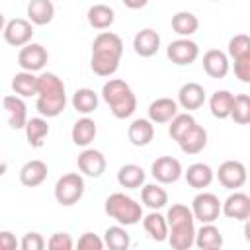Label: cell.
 <instances>
[{"instance_id":"cell-1","label":"cell","mask_w":250,"mask_h":250,"mask_svg":"<svg viewBox=\"0 0 250 250\" xmlns=\"http://www.w3.org/2000/svg\"><path fill=\"white\" fill-rule=\"evenodd\" d=\"M123 55V41L113 31H102L96 35L92 43L90 68L96 76L107 78L113 76L119 68V61Z\"/></svg>"},{"instance_id":"cell-2","label":"cell","mask_w":250,"mask_h":250,"mask_svg":"<svg viewBox=\"0 0 250 250\" xmlns=\"http://www.w3.org/2000/svg\"><path fill=\"white\" fill-rule=\"evenodd\" d=\"M37 102L35 107L41 117H59L66 107L64 82L55 72H41L37 76Z\"/></svg>"},{"instance_id":"cell-3","label":"cell","mask_w":250,"mask_h":250,"mask_svg":"<svg viewBox=\"0 0 250 250\" xmlns=\"http://www.w3.org/2000/svg\"><path fill=\"white\" fill-rule=\"evenodd\" d=\"M193 215L191 209L184 203H172L166 213V223H168V244L174 250H188L193 246L195 238V225H193Z\"/></svg>"},{"instance_id":"cell-4","label":"cell","mask_w":250,"mask_h":250,"mask_svg":"<svg viewBox=\"0 0 250 250\" xmlns=\"http://www.w3.org/2000/svg\"><path fill=\"white\" fill-rule=\"evenodd\" d=\"M102 98L117 119H127L137 109V96L133 94L131 86L121 78H109L102 86Z\"/></svg>"},{"instance_id":"cell-5","label":"cell","mask_w":250,"mask_h":250,"mask_svg":"<svg viewBox=\"0 0 250 250\" xmlns=\"http://www.w3.org/2000/svg\"><path fill=\"white\" fill-rule=\"evenodd\" d=\"M104 211L111 219H115L117 225H123V227L137 225L143 219V205L121 191H115L105 199Z\"/></svg>"},{"instance_id":"cell-6","label":"cell","mask_w":250,"mask_h":250,"mask_svg":"<svg viewBox=\"0 0 250 250\" xmlns=\"http://www.w3.org/2000/svg\"><path fill=\"white\" fill-rule=\"evenodd\" d=\"M84 189H86L84 178L78 172H68V174H62L57 180V184H55V199H57V203H61L64 207H70V205H74V203H78L82 199Z\"/></svg>"},{"instance_id":"cell-7","label":"cell","mask_w":250,"mask_h":250,"mask_svg":"<svg viewBox=\"0 0 250 250\" xmlns=\"http://www.w3.org/2000/svg\"><path fill=\"white\" fill-rule=\"evenodd\" d=\"M191 215L199 223H215L221 215V201L211 191H199L191 201Z\"/></svg>"},{"instance_id":"cell-8","label":"cell","mask_w":250,"mask_h":250,"mask_svg":"<svg viewBox=\"0 0 250 250\" xmlns=\"http://www.w3.org/2000/svg\"><path fill=\"white\" fill-rule=\"evenodd\" d=\"M166 57L178 64V66H186L197 61L199 57V47L195 41H191L189 37H178L174 41H170V45L166 47Z\"/></svg>"},{"instance_id":"cell-9","label":"cell","mask_w":250,"mask_h":250,"mask_svg":"<svg viewBox=\"0 0 250 250\" xmlns=\"http://www.w3.org/2000/svg\"><path fill=\"white\" fill-rule=\"evenodd\" d=\"M150 174L158 184L168 186V184H176L182 178L184 168L180 160L174 156H158L150 166Z\"/></svg>"},{"instance_id":"cell-10","label":"cell","mask_w":250,"mask_h":250,"mask_svg":"<svg viewBox=\"0 0 250 250\" xmlns=\"http://www.w3.org/2000/svg\"><path fill=\"white\" fill-rule=\"evenodd\" d=\"M246 166L240 160H225L217 170V180L227 189H240L246 184Z\"/></svg>"},{"instance_id":"cell-11","label":"cell","mask_w":250,"mask_h":250,"mask_svg":"<svg viewBox=\"0 0 250 250\" xmlns=\"http://www.w3.org/2000/svg\"><path fill=\"white\" fill-rule=\"evenodd\" d=\"M47 61H49V53L39 43H27L18 53V64L21 66V70H27V72L43 70Z\"/></svg>"},{"instance_id":"cell-12","label":"cell","mask_w":250,"mask_h":250,"mask_svg":"<svg viewBox=\"0 0 250 250\" xmlns=\"http://www.w3.org/2000/svg\"><path fill=\"white\" fill-rule=\"evenodd\" d=\"M4 41L12 47H23L27 43H31L33 37V23L29 20L23 18H14L10 21H6L4 25Z\"/></svg>"},{"instance_id":"cell-13","label":"cell","mask_w":250,"mask_h":250,"mask_svg":"<svg viewBox=\"0 0 250 250\" xmlns=\"http://www.w3.org/2000/svg\"><path fill=\"white\" fill-rule=\"evenodd\" d=\"M221 213L234 221H248L250 219V197L244 191L234 189L221 203Z\"/></svg>"},{"instance_id":"cell-14","label":"cell","mask_w":250,"mask_h":250,"mask_svg":"<svg viewBox=\"0 0 250 250\" xmlns=\"http://www.w3.org/2000/svg\"><path fill=\"white\" fill-rule=\"evenodd\" d=\"M76 162H78V170L88 178H100L105 172V166H107V160H105L104 152L98 150V148H84L78 154Z\"/></svg>"},{"instance_id":"cell-15","label":"cell","mask_w":250,"mask_h":250,"mask_svg":"<svg viewBox=\"0 0 250 250\" xmlns=\"http://www.w3.org/2000/svg\"><path fill=\"white\" fill-rule=\"evenodd\" d=\"M201 64H203L205 74L211 76V78H217V80L225 78L229 74V70H230V61H229L227 53H223L221 49H209V51H205Z\"/></svg>"},{"instance_id":"cell-16","label":"cell","mask_w":250,"mask_h":250,"mask_svg":"<svg viewBox=\"0 0 250 250\" xmlns=\"http://www.w3.org/2000/svg\"><path fill=\"white\" fill-rule=\"evenodd\" d=\"M133 49L143 59H148V57L156 55L158 49H160V35H158V31H154L150 27H145V29L137 31V35L133 37Z\"/></svg>"},{"instance_id":"cell-17","label":"cell","mask_w":250,"mask_h":250,"mask_svg":"<svg viewBox=\"0 0 250 250\" xmlns=\"http://www.w3.org/2000/svg\"><path fill=\"white\" fill-rule=\"evenodd\" d=\"M2 105L8 115V123L12 129H23L27 123V105L20 96H4Z\"/></svg>"},{"instance_id":"cell-18","label":"cell","mask_w":250,"mask_h":250,"mask_svg":"<svg viewBox=\"0 0 250 250\" xmlns=\"http://www.w3.org/2000/svg\"><path fill=\"white\" fill-rule=\"evenodd\" d=\"M205 104V88L197 82H186L178 90V105H182L188 111L199 109Z\"/></svg>"},{"instance_id":"cell-19","label":"cell","mask_w":250,"mask_h":250,"mask_svg":"<svg viewBox=\"0 0 250 250\" xmlns=\"http://www.w3.org/2000/svg\"><path fill=\"white\" fill-rule=\"evenodd\" d=\"M47 174H49L47 164L39 158H33V160H27L20 168V182L25 188H37L47 180Z\"/></svg>"},{"instance_id":"cell-20","label":"cell","mask_w":250,"mask_h":250,"mask_svg":"<svg viewBox=\"0 0 250 250\" xmlns=\"http://www.w3.org/2000/svg\"><path fill=\"white\" fill-rule=\"evenodd\" d=\"M178 145H180L182 152H186V154H199L207 146V131H205V127L195 123L188 133H184L178 139Z\"/></svg>"},{"instance_id":"cell-21","label":"cell","mask_w":250,"mask_h":250,"mask_svg":"<svg viewBox=\"0 0 250 250\" xmlns=\"http://www.w3.org/2000/svg\"><path fill=\"white\" fill-rule=\"evenodd\" d=\"M182 176L186 178V182H188L191 188H195V189H205V188L211 186V182H213V178H215V172H213V168H211L209 164H205V162H193V164L188 166V170H186Z\"/></svg>"},{"instance_id":"cell-22","label":"cell","mask_w":250,"mask_h":250,"mask_svg":"<svg viewBox=\"0 0 250 250\" xmlns=\"http://www.w3.org/2000/svg\"><path fill=\"white\" fill-rule=\"evenodd\" d=\"M176 113H178V102L172 98H158L148 105V119L154 125L168 123Z\"/></svg>"},{"instance_id":"cell-23","label":"cell","mask_w":250,"mask_h":250,"mask_svg":"<svg viewBox=\"0 0 250 250\" xmlns=\"http://www.w3.org/2000/svg\"><path fill=\"white\" fill-rule=\"evenodd\" d=\"M193 244L201 250H219L223 246V234L213 223H201V227L195 230Z\"/></svg>"},{"instance_id":"cell-24","label":"cell","mask_w":250,"mask_h":250,"mask_svg":"<svg viewBox=\"0 0 250 250\" xmlns=\"http://www.w3.org/2000/svg\"><path fill=\"white\" fill-rule=\"evenodd\" d=\"M127 137L133 146H146L154 139V123L150 119H135L127 129Z\"/></svg>"},{"instance_id":"cell-25","label":"cell","mask_w":250,"mask_h":250,"mask_svg":"<svg viewBox=\"0 0 250 250\" xmlns=\"http://www.w3.org/2000/svg\"><path fill=\"white\" fill-rule=\"evenodd\" d=\"M55 18V4L51 0H29L27 20L33 25H47Z\"/></svg>"},{"instance_id":"cell-26","label":"cell","mask_w":250,"mask_h":250,"mask_svg":"<svg viewBox=\"0 0 250 250\" xmlns=\"http://www.w3.org/2000/svg\"><path fill=\"white\" fill-rule=\"evenodd\" d=\"M96 135H98V127H96V121L90 117H80L70 131L72 143L76 146H88L96 139Z\"/></svg>"},{"instance_id":"cell-27","label":"cell","mask_w":250,"mask_h":250,"mask_svg":"<svg viewBox=\"0 0 250 250\" xmlns=\"http://www.w3.org/2000/svg\"><path fill=\"white\" fill-rule=\"evenodd\" d=\"M141 201L150 211H158L168 205V191L160 184H146L141 189Z\"/></svg>"},{"instance_id":"cell-28","label":"cell","mask_w":250,"mask_h":250,"mask_svg":"<svg viewBox=\"0 0 250 250\" xmlns=\"http://www.w3.org/2000/svg\"><path fill=\"white\" fill-rule=\"evenodd\" d=\"M86 18H88V23L94 29H107L115 21V12L107 4H94V6L88 8Z\"/></svg>"},{"instance_id":"cell-29","label":"cell","mask_w":250,"mask_h":250,"mask_svg":"<svg viewBox=\"0 0 250 250\" xmlns=\"http://www.w3.org/2000/svg\"><path fill=\"white\" fill-rule=\"evenodd\" d=\"M23 129H25V139H27L29 146L41 148L43 143H45V139H47V135H49V123H47V119L45 117H31V119H27V123H25Z\"/></svg>"},{"instance_id":"cell-30","label":"cell","mask_w":250,"mask_h":250,"mask_svg":"<svg viewBox=\"0 0 250 250\" xmlns=\"http://www.w3.org/2000/svg\"><path fill=\"white\" fill-rule=\"evenodd\" d=\"M143 227L146 230V234L156 240V242H164L168 238V223L166 217L160 215L158 211H150L146 217L143 215Z\"/></svg>"},{"instance_id":"cell-31","label":"cell","mask_w":250,"mask_h":250,"mask_svg":"<svg viewBox=\"0 0 250 250\" xmlns=\"http://www.w3.org/2000/svg\"><path fill=\"white\" fill-rule=\"evenodd\" d=\"M145 170L139 164H123L117 172V184L127 189H137L145 184Z\"/></svg>"},{"instance_id":"cell-32","label":"cell","mask_w":250,"mask_h":250,"mask_svg":"<svg viewBox=\"0 0 250 250\" xmlns=\"http://www.w3.org/2000/svg\"><path fill=\"white\" fill-rule=\"evenodd\" d=\"M12 90L20 98H31V96H35L37 94V76H35V72L21 70V72L14 74V78H12Z\"/></svg>"},{"instance_id":"cell-33","label":"cell","mask_w":250,"mask_h":250,"mask_svg":"<svg viewBox=\"0 0 250 250\" xmlns=\"http://www.w3.org/2000/svg\"><path fill=\"white\" fill-rule=\"evenodd\" d=\"M172 29L180 37H189L199 29V20L191 12H176L172 16Z\"/></svg>"},{"instance_id":"cell-34","label":"cell","mask_w":250,"mask_h":250,"mask_svg":"<svg viewBox=\"0 0 250 250\" xmlns=\"http://www.w3.org/2000/svg\"><path fill=\"white\" fill-rule=\"evenodd\" d=\"M98 94L92 90V88H78L74 94H72V107L82 113V115H88L92 111L98 109Z\"/></svg>"},{"instance_id":"cell-35","label":"cell","mask_w":250,"mask_h":250,"mask_svg":"<svg viewBox=\"0 0 250 250\" xmlns=\"http://www.w3.org/2000/svg\"><path fill=\"white\" fill-rule=\"evenodd\" d=\"M232 98H234V94H230L229 90H217V92H213V96L209 98L211 115L217 117V119H227L229 113H230Z\"/></svg>"},{"instance_id":"cell-36","label":"cell","mask_w":250,"mask_h":250,"mask_svg":"<svg viewBox=\"0 0 250 250\" xmlns=\"http://www.w3.org/2000/svg\"><path fill=\"white\" fill-rule=\"evenodd\" d=\"M104 246L111 250H127L131 246V236L123 225H113L104 232Z\"/></svg>"},{"instance_id":"cell-37","label":"cell","mask_w":250,"mask_h":250,"mask_svg":"<svg viewBox=\"0 0 250 250\" xmlns=\"http://www.w3.org/2000/svg\"><path fill=\"white\" fill-rule=\"evenodd\" d=\"M229 117L238 125L250 123V96L248 94H236L232 98V105H230Z\"/></svg>"},{"instance_id":"cell-38","label":"cell","mask_w":250,"mask_h":250,"mask_svg":"<svg viewBox=\"0 0 250 250\" xmlns=\"http://www.w3.org/2000/svg\"><path fill=\"white\" fill-rule=\"evenodd\" d=\"M168 123H170V125H168V135H170L174 141H178V139H180L184 133H188L197 121L193 119L191 113H176Z\"/></svg>"},{"instance_id":"cell-39","label":"cell","mask_w":250,"mask_h":250,"mask_svg":"<svg viewBox=\"0 0 250 250\" xmlns=\"http://www.w3.org/2000/svg\"><path fill=\"white\" fill-rule=\"evenodd\" d=\"M227 57L236 61L242 57H250V37L244 33H236L234 37L229 39V47H227Z\"/></svg>"},{"instance_id":"cell-40","label":"cell","mask_w":250,"mask_h":250,"mask_svg":"<svg viewBox=\"0 0 250 250\" xmlns=\"http://www.w3.org/2000/svg\"><path fill=\"white\" fill-rule=\"evenodd\" d=\"M72 246H74V240L68 232H55L47 240V248L51 250H70Z\"/></svg>"},{"instance_id":"cell-41","label":"cell","mask_w":250,"mask_h":250,"mask_svg":"<svg viewBox=\"0 0 250 250\" xmlns=\"http://www.w3.org/2000/svg\"><path fill=\"white\" fill-rule=\"evenodd\" d=\"M47 246L43 234L39 232H25L23 238L20 240V248L21 250H43Z\"/></svg>"},{"instance_id":"cell-42","label":"cell","mask_w":250,"mask_h":250,"mask_svg":"<svg viewBox=\"0 0 250 250\" xmlns=\"http://www.w3.org/2000/svg\"><path fill=\"white\" fill-rule=\"evenodd\" d=\"M76 246H78L80 250H102V248H104V240H102L98 234H94V232H84V234L78 238Z\"/></svg>"},{"instance_id":"cell-43","label":"cell","mask_w":250,"mask_h":250,"mask_svg":"<svg viewBox=\"0 0 250 250\" xmlns=\"http://www.w3.org/2000/svg\"><path fill=\"white\" fill-rule=\"evenodd\" d=\"M234 76L244 84L250 82V57H242L234 61Z\"/></svg>"},{"instance_id":"cell-44","label":"cell","mask_w":250,"mask_h":250,"mask_svg":"<svg viewBox=\"0 0 250 250\" xmlns=\"http://www.w3.org/2000/svg\"><path fill=\"white\" fill-rule=\"evenodd\" d=\"M20 246L18 238L10 230H0V250H16Z\"/></svg>"},{"instance_id":"cell-45","label":"cell","mask_w":250,"mask_h":250,"mask_svg":"<svg viewBox=\"0 0 250 250\" xmlns=\"http://www.w3.org/2000/svg\"><path fill=\"white\" fill-rule=\"evenodd\" d=\"M123 2V6H127L129 10H141V8H145L146 4H148V0H121Z\"/></svg>"},{"instance_id":"cell-46","label":"cell","mask_w":250,"mask_h":250,"mask_svg":"<svg viewBox=\"0 0 250 250\" xmlns=\"http://www.w3.org/2000/svg\"><path fill=\"white\" fill-rule=\"evenodd\" d=\"M6 170H8V162L4 160V156H2V152H0V178L6 174Z\"/></svg>"},{"instance_id":"cell-47","label":"cell","mask_w":250,"mask_h":250,"mask_svg":"<svg viewBox=\"0 0 250 250\" xmlns=\"http://www.w3.org/2000/svg\"><path fill=\"white\" fill-rule=\"evenodd\" d=\"M4 25H6V18H4V14L0 12V31H4Z\"/></svg>"},{"instance_id":"cell-48","label":"cell","mask_w":250,"mask_h":250,"mask_svg":"<svg viewBox=\"0 0 250 250\" xmlns=\"http://www.w3.org/2000/svg\"><path fill=\"white\" fill-rule=\"evenodd\" d=\"M213 2H219V0H213Z\"/></svg>"}]
</instances>
